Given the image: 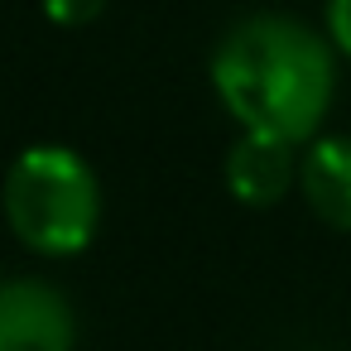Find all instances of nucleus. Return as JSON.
I'll return each mask as SVG.
<instances>
[{
    "mask_svg": "<svg viewBox=\"0 0 351 351\" xmlns=\"http://www.w3.org/2000/svg\"><path fill=\"white\" fill-rule=\"evenodd\" d=\"M207 73L217 101L241 130L308 145L337 97V44L293 15L260 10L217 39Z\"/></svg>",
    "mask_w": 351,
    "mask_h": 351,
    "instance_id": "nucleus-1",
    "label": "nucleus"
},
{
    "mask_svg": "<svg viewBox=\"0 0 351 351\" xmlns=\"http://www.w3.org/2000/svg\"><path fill=\"white\" fill-rule=\"evenodd\" d=\"M0 351H77V313L49 279L0 284Z\"/></svg>",
    "mask_w": 351,
    "mask_h": 351,
    "instance_id": "nucleus-3",
    "label": "nucleus"
},
{
    "mask_svg": "<svg viewBox=\"0 0 351 351\" xmlns=\"http://www.w3.org/2000/svg\"><path fill=\"white\" fill-rule=\"evenodd\" d=\"M0 207L15 241L34 255H82L101 226V183L68 145H29L0 183Z\"/></svg>",
    "mask_w": 351,
    "mask_h": 351,
    "instance_id": "nucleus-2",
    "label": "nucleus"
},
{
    "mask_svg": "<svg viewBox=\"0 0 351 351\" xmlns=\"http://www.w3.org/2000/svg\"><path fill=\"white\" fill-rule=\"evenodd\" d=\"M39 5H44V15H49L53 25L82 29V25H92V20H101L106 0H39Z\"/></svg>",
    "mask_w": 351,
    "mask_h": 351,
    "instance_id": "nucleus-6",
    "label": "nucleus"
},
{
    "mask_svg": "<svg viewBox=\"0 0 351 351\" xmlns=\"http://www.w3.org/2000/svg\"><path fill=\"white\" fill-rule=\"evenodd\" d=\"M298 149L303 145H293V140H279L265 130H241L221 164L231 197L241 207H274L298 183V164H303Z\"/></svg>",
    "mask_w": 351,
    "mask_h": 351,
    "instance_id": "nucleus-4",
    "label": "nucleus"
},
{
    "mask_svg": "<svg viewBox=\"0 0 351 351\" xmlns=\"http://www.w3.org/2000/svg\"><path fill=\"white\" fill-rule=\"evenodd\" d=\"M298 188L317 221L351 236V135L308 140L303 164H298Z\"/></svg>",
    "mask_w": 351,
    "mask_h": 351,
    "instance_id": "nucleus-5",
    "label": "nucleus"
},
{
    "mask_svg": "<svg viewBox=\"0 0 351 351\" xmlns=\"http://www.w3.org/2000/svg\"><path fill=\"white\" fill-rule=\"evenodd\" d=\"M327 39L351 63V0H327Z\"/></svg>",
    "mask_w": 351,
    "mask_h": 351,
    "instance_id": "nucleus-7",
    "label": "nucleus"
}]
</instances>
